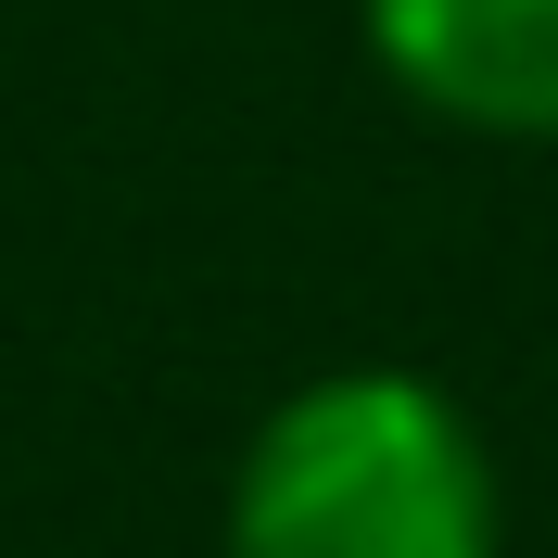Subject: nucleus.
I'll return each instance as SVG.
<instances>
[{"label":"nucleus","instance_id":"f257e3e1","mask_svg":"<svg viewBox=\"0 0 558 558\" xmlns=\"http://www.w3.org/2000/svg\"><path fill=\"white\" fill-rule=\"evenodd\" d=\"M508 495L445 381L330 368L254 418L229 470V558H495Z\"/></svg>","mask_w":558,"mask_h":558},{"label":"nucleus","instance_id":"f03ea898","mask_svg":"<svg viewBox=\"0 0 558 558\" xmlns=\"http://www.w3.org/2000/svg\"><path fill=\"white\" fill-rule=\"evenodd\" d=\"M368 51L445 128L558 140V0H368Z\"/></svg>","mask_w":558,"mask_h":558}]
</instances>
